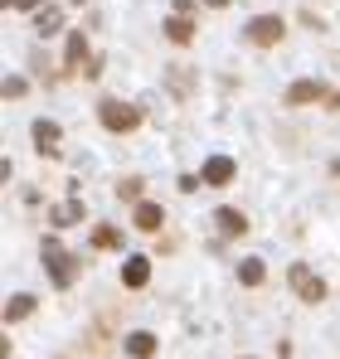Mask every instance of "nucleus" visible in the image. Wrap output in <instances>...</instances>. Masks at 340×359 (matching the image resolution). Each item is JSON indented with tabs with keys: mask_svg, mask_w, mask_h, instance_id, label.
I'll use <instances>...</instances> for the list:
<instances>
[{
	"mask_svg": "<svg viewBox=\"0 0 340 359\" xmlns=\"http://www.w3.org/2000/svg\"><path fill=\"white\" fill-rule=\"evenodd\" d=\"M39 252H44L49 282H54V287H73V272H78V262L63 252V243H58V238H44V248H39Z\"/></svg>",
	"mask_w": 340,
	"mask_h": 359,
	"instance_id": "1",
	"label": "nucleus"
},
{
	"mask_svg": "<svg viewBox=\"0 0 340 359\" xmlns=\"http://www.w3.org/2000/svg\"><path fill=\"white\" fill-rule=\"evenodd\" d=\"M98 117H103V126H107V131H136V126H141V107L107 97V102L98 107Z\"/></svg>",
	"mask_w": 340,
	"mask_h": 359,
	"instance_id": "2",
	"label": "nucleus"
},
{
	"mask_svg": "<svg viewBox=\"0 0 340 359\" xmlns=\"http://www.w3.org/2000/svg\"><path fill=\"white\" fill-rule=\"evenodd\" d=\"M287 282H292V292H296V297L311 301V306H316V301H326V282H321L311 267H301V262L292 267V277H287Z\"/></svg>",
	"mask_w": 340,
	"mask_h": 359,
	"instance_id": "3",
	"label": "nucleus"
},
{
	"mask_svg": "<svg viewBox=\"0 0 340 359\" xmlns=\"http://www.w3.org/2000/svg\"><path fill=\"white\" fill-rule=\"evenodd\" d=\"M282 34H287V25L277 20V15H258V20L248 25V39H253V44H263V49H273Z\"/></svg>",
	"mask_w": 340,
	"mask_h": 359,
	"instance_id": "4",
	"label": "nucleus"
},
{
	"mask_svg": "<svg viewBox=\"0 0 340 359\" xmlns=\"http://www.w3.org/2000/svg\"><path fill=\"white\" fill-rule=\"evenodd\" d=\"M316 97H321V102L331 97V93H326L316 78H296V83L287 88V102H292V107H301V102H316Z\"/></svg>",
	"mask_w": 340,
	"mask_h": 359,
	"instance_id": "5",
	"label": "nucleus"
},
{
	"mask_svg": "<svg viewBox=\"0 0 340 359\" xmlns=\"http://www.w3.org/2000/svg\"><path fill=\"white\" fill-rule=\"evenodd\" d=\"M122 282H126V287H146V282H151V262H146V257H126V262H122Z\"/></svg>",
	"mask_w": 340,
	"mask_h": 359,
	"instance_id": "6",
	"label": "nucleus"
},
{
	"mask_svg": "<svg viewBox=\"0 0 340 359\" xmlns=\"http://www.w3.org/2000/svg\"><path fill=\"white\" fill-rule=\"evenodd\" d=\"M88 39H83V34H68V54H63V68H83V73H88Z\"/></svg>",
	"mask_w": 340,
	"mask_h": 359,
	"instance_id": "7",
	"label": "nucleus"
},
{
	"mask_svg": "<svg viewBox=\"0 0 340 359\" xmlns=\"http://www.w3.org/2000/svg\"><path fill=\"white\" fill-rule=\"evenodd\" d=\"M126 355H131V359H151V355H156V335H151V330L126 335Z\"/></svg>",
	"mask_w": 340,
	"mask_h": 359,
	"instance_id": "8",
	"label": "nucleus"
},
{
	"mask_svg": "<svg viewBox=\"0 0 340 359\" xmlns=\"http://www.w3.org/2000/svg\"><path fill=\"white\" fill-rule=\"evenodd\" d=\"M204 180H209V184H228V180H233V161H228V156H209V161H204Z\"/></svg>",
	"mask_w": 340,
	"mask_h": 359,
	"instance_id": "9",
	"label": "nucleus"
},
{
	"mask_svg": "<svg viewBox=\"0 0 340 359\" xmlns=\"http://www.w3.org/2000/svg\"><path fill=\"white\" fill-rule=\"evenodd\" d=\"M34 146L44 156H58V126L54 121H34Z\"/></svg>",
	"mask_w": 340,
	"mask_h": 359,
	"instance_id": "10",
	"label": "nucleus"
},
{
	"mask_svg": "<svg viewBox=\"0 0 340 359\" xmlns=\"http://www.w3.org/2000/svg\"><path fill=\"white\" fill-rule=\"evenodd\" d=\"M263 277H268L263 257H243V262H238V282H243V287H263Z\"/></svg>",
	"mask_w": 340,
	"mask_h": 359,
	"instance_id": "11",
	"label": "nucleus"
},
{
	"mask_svg": "<svg viewBox=\"0 0 340 359\" xmlns=\"http://www.w3.org/2000/svg\"><path fill=\"white\" fill-rule=\"evenodd\" d=\"M166 39H175V44H190V39H195L190 15H170V20H166Z\"/></svg>",
	"mask_w": 340,
	"mask_h": 359,
	"instance_id": "12",
	"label": "nucleus"
},
{
	"mask_svg": "<svg viewBox=\"0 0 340 359\" xmlns=\"http://www.w3.org/2000/svg\"><path fill=\"white\" fill-rule=\"evenodd\" d=\"M131 219H136V229H141V233H156L166 214H161L156 204H136V214H131Z\"/></svg>",
	"mask_w": 340,
	"mask_h": 359,
	"instance_id": "13",
	"label": "nucleus"
},
{
	"mask_svg": "<svg viewBox=\"0 0 340 359\" xmlns=\"http://www.w3.org/2000/svg\"><path fill=\"white\" fill-rule=\"evenodd\" d=\"M34 25H39V34H58L63 29V5H44Z\"/></svg>",
	"mask_w": 340,
	"mask_h": 359,
	"instance_id": "14",
	"label": "nucleus"
},
{
	"mask_svg": "<svg viewBox=\"0 0 340 359\" xmlns=\"http://www.w3.org/2000/svg\"><path fill=\"white\" fill-rule=\"evenodd\" d=\"M93 248H98V252H112V248H122V233H117L112 224H98V229H93Z\"/></svg>",
	"mask_w": 340,
	"mask_h": 359,
	"instance_id": "15",
	"label": "nucleus"
},
{
	"mask_svg": "<svg viewBox=\"0 0 340 359\" xmlns=\"http://www.w3.org/2000/svg\"><path fill=\"white\" fill-rule=\"evenodd\" d=\"M49 219H54V229H68V224H78V219H83V204H78V199H68V204H58Z\"/></svg>",
	"mask_w": 340,
	"mask_h": 359,
	"instance_id": "16",
	"label": "nucleus"
},
{
	"mask_svg": "<svg viewBox=\"0 0 340 359\" xmlns=\"http://www.w3.org/2000/svg\"><path fill=\"white\" fill-rule=\"evenodd\" d=\"M219 229H224L228 238H238V233H248V219L238 209H219Z\"/></svg>",
	"mask_w": 340,
	"mask_h": 359,
	"instance_id": "17",
	"label": "nucleus"
},
{
	"mask_svg": "<svg viewBox=\"0 0 340 359\" xmlns=\"http://www.w3.org/2000/svg\"><path fill=\"white\" fill-rule=\"evenodd\" d=\"M30 311H34V297H10V301H5V320H10V325L25 320Z\"/></svg>",
	"mask_w": 340,
	"mask_h": 359,
	"instance_id": "18",
	"label": "nucleus"
},
{
	"mask_svg": "<svg viewBox=\"0 0 340 359\" xmlns=\"http://www.w3.org/2000/svg\"><path fill=\"white\" fill-rule=\"evenodd\" d=\"M117 194H122V199H141V180H136V175L122 180V184H117Z\"/></svg>",
	"mask_w": 340,
	"mask_h": 359,
	"instance_id": "19",
	"label": "nucleus"
},
{
	"mask_svg": "<svg viewBox=\"0 0 340 359\" xmlns=\"http://www.w3.org/2000/svg\"><path fill=\"white\" fill-rule=\"evenodd\" d=\"M20 93H25V78L10 73V78H5V97H20Z\"/></svg>",
	"mask_w": 340,
	"mask_h": 359,
	"instance_id": "20",
	"label": "nucleus"
},
{
	"mask_svg": "<svg viewBox=\"0 0 340 359\" xmlns=\"http://www.w3.org/2000/svg\"><path fill=\"white\" fill-rule=\"evenodd\" d=\"M20 10H44V0H15Z\"/></svg>",
	"mask_w": 340,
	"mask_h": 359,
	"instance_id": "21",
	"label": "nucleus"
},
{
	"mask_svg": "<svg viewBox=\"0 0 340 359\" xmlns=\"http://www.w3.org/2000/svg\"><path fill=\"white\" fill-rule=\"evenodd\" d=\"M204 5H214V10H224V5H228V0H204Z\"/></svg>",
	"mask_w": 340,
	"mask_h": 359,
	"instance_id": "22",
	"label": "nucleus"
},
{
	"mask_svg": "<svg viewBox=\"0 0 340 359\" xmlns=\"http://www.w3.org/2000/svg\"><path fill=\"white\" fill-rule=\"evenodd\" d=\"M331 170H336V175H340V161H331Z\"/></svg>",
	"mask_w": 340,
	"mask_h": 359,
	"instance_id": "23",
	"label": "nucleus"
},
{
	"mask_svg": "<svg viewBox=\"0 0 340 359\" xmlns=\"http://www.w3.org/2000/svg\"><path fill=\"white\" fill-rule=\"evenodd\" d=\"M73 5H78V0H73Z\"/></svg>",
	"mask_w": 340,
	"mask_h": 359,
	"instance_id": "24",
	"label": "nucleus"
}]
</instances>
